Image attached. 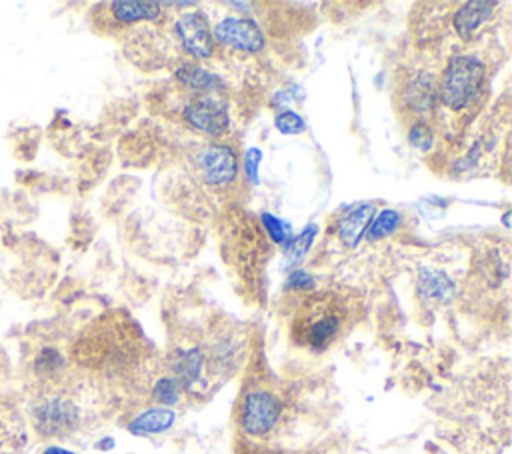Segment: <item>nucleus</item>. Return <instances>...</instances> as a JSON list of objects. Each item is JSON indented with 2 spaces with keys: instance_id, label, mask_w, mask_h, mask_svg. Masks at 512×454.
Returning <instances> with one entry per match:
<instances>
[{
  "instance_id": "obj_3",
  "label": "nucleus",
  "mask_w": 512,
  "mask_h": 454,
  "mask_svg": "<svg viewBox=\"0 0 512 454\" xmlns=\"http://www.w3.org/2000/svg\"><path fill=\"white\" fill-rule=\"evenodd\" d=\"M182 116L192 128H196L208 136H214V138L224 136L230 128V116H228L224 102L210 94H200V96L192 98L184 106Z\"/></svg>"
},
{
  "instance_id": "obj_17",
  "label": "nucleus",
  "mask_w": 512,
  "mask_h": 454,
  "mask_svg": "<svg viewBox=\"0 0 512 454\" xmlns=\"http://www.w3.org/2000/svg\"><path fill=\"white\" fill-rule=\"evenodd\" d=\"M316 234H318V226L316 224H308L298 236H292L286 242V258H288L290 266H298L304 260V256L308 254Z\"/></svg>"
},
{
  "instance_id": "obj_4",
  "label": "nucleus",
  "mask_w": 512,
  "mask_h": 454,
  "mask_svg": "<svg viewBox=\"0 0 512 454\" xmlns=\"http://www.w3.org/2000/svg\"><path fill=\"white\" fill-rule=\"evenodd\" d=\"M280 418V402L274 394L266 390H252L246 394L242 404L240 424L250 436L268 434Z\"/></svg>"
},
{
  "instance_id": "obj_28",
  "label": "nucleus",
  "mask_w": 512,
  "mask_h": 454,
  "mask_svg": "<svg viewBox=\"0 0 512 454\" xmlns=\"http://www.w3.org/2000/svg\"><path fill=\"white\" fill-rule=\"evenodd\" d=\"M112 446H114V440H112V438H104V440L98 442V448H100V450H110Z\"/></svg>"
},
{
  "instance_id": "obj_5",
  "label": "nucleus",
  "mask_w": 512,
  "mask_h": 454,
  "mask_svg": "<svg viewBox=\"0 0 512 454\" xmlns=\"http://www.w3.org/2000/svg\"><path fill=\"white\" fill-rule=\"evenodd\" d=\"M198 170L206 184L226 186L238 174V158L226 144H206L196 156Z\"/></svg>"
},
{
  "instance_id": "obj_15",
  "label": "nucleus",
  "mask_w": 512,
  "mask_h": 454,
  "mask_svg": "<svg viewBox=\"0 0 512 454\" xmlns=\"http://www.w3.org/2000/svg\"><path fill=\"white\" fill-rule=\"evenodd\" d=\"M434 98H436V88H434V80L424 72L418 74L404 90V100L406 104L418 112L424 114L428 110L434 108Z\"/></svg>"
},
{
  "instance_id": "obj_8",
  "label": "nucleus",
  "mask_w": 512,
  "mask_h": 454,
  "mask_svg": "<svg viewBox=\"0 0 512 454\" xmlns=\"http://www.w3.org/2000/svg\"><path fill=\"white\" fill-rule=\"evenodd\" d=\"M216 42L244 50V52H260L264 48V34L260 26L250 18H224L214 26Z\"/></svg>"
},
{
  "instance_id": "obj_20",
  "label": "nucleus",
  "mask_w": 512,
  "mask_h": 454,
  "mask_svg": "<svg viewBox=\"0 0 512 454\" xmlns=\"http://www.w3.org/2000/svg\"><path fill=\"white\" fill-rule=\"evenodd\" d=\"M260 222H262L266 234L272 238V242H276V244H286V242L292 238V234H290V232H292L290 224H286V222L280 220L278 216H274V214H270V212H262V214H260Z\"/></svg>"
},
{
  "instance_id": "obj_23",
  "label": "nucleus",
  "mask_w": 512,
  "mask_h": 454,
  "mask_svg": "<svg viewBox=\"0 0 512 454\" xmlns=\"http://www.w3.org/2000/svg\"><path fill=\"white\" fill-rule=\"evenodd\" d=\"M62 366V356L54 348H44L36 358V370L42 374H52Z\"/></svg>"
},
{
  "instance_id": "obj_18",
  "label": "nucleus",
  "mask_w": 512,
  "mask_h": 454,
  "mask_svg": "<svg viewBox=\"0 0 512 454\" xmlns=\"http://www.w3.org/2000/svg\"><path fill=\"white\" fill-rule=\"evenodd\" d=\"M400 220H402L400 212L386 208V210L378 212V214L370 220V224H368V228H366V236H368L370 240L384 238V236L396 232V228L400 226Z\"/></svg>"
},
{
  "instance_id": "obj_1",
  "label": "nucleus",
  "mask_w": 512,
  "mask_h": 454,
  "mask_svg": "<svg viewBox=\"0 0 512 454\" xmlns=\"http://www.w3.org/2000/svg\"><path fill=\"white\" fill-rule=\"evenodd\" d=\"M344 308L334 296L314 294L294 320V338L312 350H324L342 328Z\"/></svg>"
},
{
  "instance_id": "obj_22",
  "label": "nucleus",
  "mask_w": 512,
  "mask_h": 454,
  "mask_svg": "<svg viewBox=\"0 0 512 454\" xmlns=\"http://www.w3.org/2000/svg\"><path fill=\"white\" fill-rule=\"evenodd\" d=\"M408 138H410V144L414 148H418L420 152H428L432 148V142H434V134H432L430 126L424 124V122L412 124L410 132H408Z\"/></svg>"
},
{
  "instance_id": "obj_10",
  "label": "nucleus",
  "mask_w": 512,
  "mask_h": 454,
  "mask_svg": "<svg viewBox=\"0 0 512 454\" xmlns=\"http://www.w3.org/2000/svg\"><path fill=\"white\" fill-rule=\"evenodd\" d=\"M496 2H486V0H472L462 4L456 14H454V28L460 34V38L468 40L472 34L484 24L492 14H494Z\"/></svg>"
},
{
  "instance_id": "obj_26",
  "label": "nucleus",
  "mask_w": 512,
  "mask_h": 454,
  "mask_svg": "<svg viewBox=\"0 0 512 454\" xmlns=\"http://www.w3.org/2000/svg\"><path fill=\"white\" fill-rule=\"evenodd\" d=\"M296 98H300V88H298V86H290V88L278 90V92L272 96V104H274L276 108H286V110H288V104H290L292 100H296Z\"/></svg>"
},
{
  "instance_id": "obj_21",
  "label": "nucleus",
  "mask_w": 512,
  "mask_h": 454,
  "mask_svg": "<svg viewBox=\"0 0 512 454\" xmlns=\"http://www.w3.org/2000/svg\"><path fill=\"white\" fill-rule=\"evenodd\" d=\"M274 126L278 132L282 134H300L306 128V122L300 114H296L294 110H282L276 118H274Z\"/></svg>"
},
{
  "instance_id": "obj_7",
  "label": "nucleus",
  "mask_w": 512,
  "mask_h": 454,
  "mask_svg": "<svg viewBox=\"0 0 512 454\" xmlns=\"http://www.w3.org/2000/svg\"><path fill=\"white\" fill-rule=\"evenodd\" d=\"M174 32L182 44V48L194 58H208L214 50L212 32L208 28V18L200 10H192L182 14L176 24Z\"/></svg>"
},
{
  "instance_id": "obj_13",
  "label": "nucleus",
  "mask_w": 512,
  "mask_h": 454,
  "mask_svg": "<svg viewBox=\"0 0 512 454\" xmlns=\"http://www.w3.org/2000/svg\"><path fill=\"white\" fill-rule=\"evenodd\" d=\"M176 420V414L174 410L166 408V406H156V408H150L142 414H138L130 424H128V430L136 436H148V434H160V432H166Z\"/></svg>"
},
{
  "instance_id": "obj_25",
  "label": "nucleus",
  "mask_w": 512,
  "mask_h": 454,
  "mask_svg": "<svg viewBox=\"0 0 512 454\" xmlns=\"http://www.w3.org/2000/svg\"><path fill=\"white\" fill-rule=\"evenodd\" d=\"M286 288H290V290H310V288H314V278L302 268L292 270L286 278Z\"/></svg>"
},
{
  "instance_id": "obj_6",
  "label": "nucleus",
  "mask_w": 512,
  "mask_h": 454,
  "mask_svg": "<svg viewBox=\"0 0 512 454\" xmlns=\"http://www.w3.org/2000/svg\"><path fill=\"white\" fill-rule=\"evenodd\" d=\"M78 418L80 412L76 404L58 396L44 400L34 412L36 428L44 436H62L70 432L78 424Z\"/></svg>"
},
{
  "instance_id": "obj_12",
  "label": "nucleus",
  "mask_w": 512,
  "mask_h": 454,
  "mask_svg": "<svg viewBox=\"0 0 512 454\" xmlns=\"http://www.w3.org/2000/svg\"><path fill=\"white\" fill-rule=\"evenodd\" d=\"M202 366H204V354L200 348L176 350L174 360H172V370H174V378L180 382L182 390H188L200 378Z\"/></svg>"
},
{
  "instance_id": "obj_9",
  "label": "nucleus",
  "mask_w": 512,
  "mask_h": 454,
  "mask_svg": "<svg viewBox=\"0 0 512 454\" xmlns=\"http://www.w3.org/2000/svg\"><path fill=\"white\" fill-rule=\"evenodd\" d=\"M372 214H374V204L360 202V204L348 206L344 210V214L338 218V224H336L340 240L346 246L356 248L358 242L362 240V236L366 234V228L372 220Z\"/></svg>"
},
{
  "instance_id": "obj_11",
  "label": "nucleus",
  "mask_w": 512,
  "mask_h": 454,
  "mask_svg": "<svg viewBox=\"0 0 512 454\" xmlns=\"http://www.w3.org/2000/svg\"><path fill=\"white\" fill-rule=\"evenodd\" d=\"M110 14L120 24H134L140 20H154L162 14V2L150 0H128V2H112L108 4Z\"/></svg>"
},
{
  "instance_id": "obj_24",
  "label": "nucleus",
  "mask_w": 512,
  "mask_h": 454,
  "mask_svg": "<svg viewBox=\"0 0 512 454\" xmlns=\"http://www.w3.org/2000/svg\"><path fill=\"white\" fill-rule=\"evenodd\" d=\"M260 162H262V152H260V148H248L246 154H244V170H246L248 182H250L252 186H258V184H260V178H258Z\"/></svg>"
},
{
  "instance_id": "obj_19",
  "label": "nucleus",
  "mask_w": 512,
  "mask_h": 454,
  "mask_svg": "<svg viewBox=\"0 0 512 454\" xmlns=\"http://www.w3.org/2000/svg\"><path fill=\"white\" fill-rule=\"evenodd\" d=\"M180 392H182V386H180V382H178L174 376H164V378H160V380L154 384V388H152L154 400L160 402V404H166V406L176 404V402L180 400Z\"/></svg>"
},
{
  "instance_id": "obj_16",
  "label": "nucleus",
  "mask_w": 512,
  "mask_h": 454,
  "mask_svg": "<svg viewBox=\"0 0 512 454\" xmlns=\"http://www.w3.org/2000/svg\"><path fill=\"white\" fill-rule=\"evenodd\" d=\"M176 80L180 84H184L186 88L196 90V92H204V94L222 88V80L216 74L200 68L198 64H192V62H186V64L176 68Z\"/></svg>"
},
{
  "instance_id": "obj_2",
  "label": "nucleus",
  "mask_w": 512,
  "mask_h": 454,
  "mask_svg": "<svg viewBox=\"0 0 512 454\" xmlns=\"http://www.w3.org/2000/svg\"><path fill=\"white\" fill-rule=\"evenodd\" d=\"M484 74V64L474 56L450 58L436 90L440 102L452 110L466 108L478 96Z\"/></svg>"
},
{
  "instance_id": "obj_29",
  "label": "nucleus",
  "mask_w": 512,
  "mask_h": 454,
  "mask_svg": "<svg viewBox=\"0 0 512 454\" xmlns=\"http://www.w3.org/2000/svg\"><path fill=\"white\" fill-rule=\"evenodd\" d=\"M508 218H510V212H504V216H502V222H504V226L508 228L510 226V222H508Z\"/></svg>"
},
{
  "instance_id": "obj_27",
  "label": "nucleus",
  "mask_w": 512,
  "mask_h": 454,
  "mask_svg": "<svg viewBox=\"0 0 512 454\" xmlns=\"http://www.w3.org/2000/svg\"><path fill=\"white\" fill-rule=\"evenodd\" d=\"M42 454H74V452L68 448H62V446H48Z\"/></svg>"
},
{
  "instance_id": "obj_14",
  "label": "nucleus",
  "mask_w": 512,
  "mask_h": 454,
  "mask_svg": "<svg viewBox=\"0 0 512 454\" xmlns=\"http://www.w3.org/2000/svg\"><path fill=\"white\" fill-rule=\"evenodd\" d=\"M418 292H420L422 300L446 302L454 294V284L444 272L422 268L420 278H418Z\"/></svg>"
}]
</instances>
